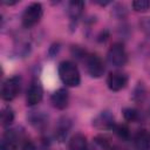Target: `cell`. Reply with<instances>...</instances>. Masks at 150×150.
I'll return each instance as SVG.
<instances>
[{
    "label": "cell",
    "instance_id": "1",
    "mask_svg": "<svg viewBox=\"0 0 150 150\" xmlns=\"http://www.w3.org/2000/svg\"><path fill=\"white\" fill-rule=\"evenodd\" d=\"M59 76L67 87H77L81 82L80 71L75 63L63 61L59 66Z\"/></svg>",
    "mask_w": 150,
    "mask_h": 150
},
{
    "label": "cell",
    "instance_id": "2",
    "mask_svg": "<svg viewBox=\"0 0 150 150\" xmlns=\"http://www.w3.org/2000/svg\"><path fill=\"white\" fill-rule=\"evenodd\" d=\"M43 9L41 4L39 2H33L30 4L23 12L22 14V25L26 28H30L35 26L42 18Z\"/></svg>",
    "mask_w": 150,
    "mask_h": 150
},
{
    "label": "cell",
    "instance_id": "3",
    "mask_svg": "<svg viewBox=\"0 0 150 150\" xmlns=\"http://www.w3.org/2000/svg\"><path fill=\"white\" fill-rule=\"evenodd\" d=\"M107 57H108L109 63L114 67H122L127 63V60H128L124 46L122 43H118V42L114 43L109 48Z\"/></svg>",
    "mask_w": 150,
    "mask_h": 150
},
{
    "label": "cell",
    "instance_id": "4",
    "mask_svg": "<svg viewBox=\"0 0 150 150\" xmlns=\"http://www.w3.org/2000/svg\"><path fill=\"white\" fill-rule=\"evenodd\" d=\"M20 90V77L19 76H12L7 79L1 88V97L5 101H12L16 97Z\"/></svg>",
    "mask_w": 150,
    "mask_h": 150
},
{
    "label": "cell",
    "instance_id": "5",
    "mask_svg": "<svg viewBox=\"0 0 150 150\" xmlns=\"http://www.w3.org/2000/svg\"><path fill=\"white\" fill-rule=\"evenodd\" d=\"M86 66H87V71L91 77H95V79L101 77L104 73V64L100 59V56L95 54H90L87 56Z\"/></svg>",
    "mask_w": 150,
    "mask_h": 150
},
{
    "label": "cell",
    "instance_id": "6",
    "mask_svg": "<svg viewBox=\"0 0 150 150\" xmlns=\"http://www.w3.org/2000/svg\"><path fill=\"white\" fill-rule=\"evenodd\" d=\"M128 83V77L122 73H110L107 79L108 88L112 91L122 90Z\"/></svg>",
    "mask_w": 150,
    "mask_h": 150
},
{
    "label": "cell",
    "instance_id": "7",
    "mask_svg": "<svg viewBox=\"0 0 150 150\" xmlns=\"http://www.w3.org/2000/svg\"><path fill=\"white\" fill-rule=\"evenodd\" d=\"M42 97H43L42 87L39 83H36V82L32 83L30 87H29V89H28V91H27V98H26L27 105H29V107L36 105L38 103L41 102Z\"/></svg>",
    "mask_w": 150,
    "mask_h": 150
},
{
    "label": "cell",
    "instance_id": "8",
    "mask_svg": "<svg viewBox=\"0 0 150 150\" xmlns=\"http://www.w3.org/2000/svg\"><path fill=\"white\" fill-rule=\"evenodd\" d=\"M68 101H69V95H68V91L63 88L61 89H57L56 91L53 93V95L50 96V102H52V105L56 109H64L67 105H68Z\"/></svg>",
    "mask_w": 150,
    "mask_h": 150
},
{
    "label": "cell",
    "instance_id": "9",
    "mask_svg": "<svg viewBox=\"0 0 150 150\" xmlns=\"http://www.w3.org/2000/svg\"><path fill=\"white\" fill-rule=\"evenodd\" d=\"M93 124L96 128H98V129H110V128H114L115 127L114 116L109 111H102L101 114H98L94 118Z\"/></svg>",
    "mask_w": 150,
    "mask_h": 150
},
{
    "label": "cell",
    "instance_id": "10",
    "mask_svg": "<svg viewBox=\"0 0 150 150\" xmlns=\"http://www.w3.org/2000/svg\"><path fill=\"white\" fill-rule=\"evenodd\" d=\"M18 137L13 130L6 131L1 139V150H16Z\"/></svg>",
    "mask_w": 150,
    "mask_h": 150
},
{
    "label": "cell",
    "instance_id": "11",
    "mask_svg": "<svg viewBox=\"0 0 150 150\" xmlns=\"http://www.w3.org/2000/svg\"><path fill=\"white\" fill-rule=\"evenodd\" d=\"M88 149V143L87 138L82 134H75L68 144V150H87Z\"/></svg>",
    "mask_w": 150,
    "mask_h": 150
},
{
    "label": "cell",
    "instance_id": "12",
    "mask_svg": "<svg viewBox=\"0 0 150 150\" xmlns=\"http://www.w3.org/2000/svg\"><path fill=\"white\" fill-rule=\"evenodd\" d=\"M134 148H135V150H149L150 149V138L144 130L139 131L135 136Z\"/></svg>",
    "mask_w": 150,
    "mask_h": 150
},
{
    "label": "cell",
    "instance_id": "13",
    "mask_svg": "<svg viewBox=\"0 0 150 150\" xmlns=\"http://www.w3.org/2000/svg\"><path fill=\"white\" fill-rule=\"evenodd\" d=\"M70 127H71V123L68 118H62L59 121V124L56 127V137L60 139V142H62L66 138Z\"/></svg>",
    "mask_w": 150,
    "mask_h": 150
},
{
    "label": "cell",
    "instance_id": "14",
    "mask_svg": "<svg viewBox=\"0 0 150 150\" xmlns=\"http://www.w3.org/2000/svg\"><path fill=\"white\" fill-rule=\"evenodd\" d=\"M83 6H84V2L83 1H71L69 4V7H68V12H69L70 16L73 19H76L82 13Z\"/></svg>",
    "mask_w": 150,
    "mask_h": 150
},
{
    "label": "cell",
    "instance_id": "15",
    "mask_svg": "<svg viewBox=\"0 0 150 150\" xmlns=\"http://www.w3.org/2000/svg\"><path fill=\"white\" fill-rule=\"evenodd\" d=\"M0 120H1V124L4 127L12 124V122L14 120V112H13V110L11 108H4L1 110V114H0Z\"/></svg>",
    "mask_w": 150,
    "mask_h": 150
},
{
    "label": "cell",
    "instance_id": "16",
    "mask_svg": "<svg viewBox=\"0 0 150 150\" xmlns=\"http://www.w3.org/2000/svg\"><path fill=\"white\" fill-rule=\"evenodd\" d=\"M150 7V1L148 0H136L132 1V8L136 12H145Z\"/></svg>",
    "mask_w": 150,
    "mask_h": 150
},
{
    "label": "cell",
    "instance_id": "17",
    "mask_svg": "<svg viewBox=\"0 0 150 150\" xmlns=\"http://www.w3.org/2000/svg\"><path fill=\"white\" fill-rule=\"evenodd\" d=\"M123 116L127 121L129 122H134L135 120H137V111L132 108H125L123 110Z\"/></svg>",
    "mask_w": 150,
    "mask_h": 150
},
{
    "label": "cell",
    "instance_id": "18",
    "mask_svg": "<svg viewBox=\"0 0 150 150\" xmlns=\"http://www.w3.org/2000/svg\"><path fill=\"white\" fill-rule=\"evenodd\" d=\"M115 132L121 137V138H127L129 136V129L124 124H120L115 127Z\"/></svg>",
    "mask_w": 150,
    "mask_h": 150
},
{
    "label": "cell",
    "instance_id": "19",
    "mask_svg": "<svg viewBox=\"0 0 150 150\" xmlns=\"http://www.w3.org/2000/svg\"><path fill=\"white\" fill-rule=\"evenodd\" d=\"M141 27H142L144 33L150 35V18H144L141 22Z\"/></svg>",
    "mask_w": 150,
    "mask_h": 150
},
{
    "label": "cell",
    "instance_id": "20",
    "mask_svg": "<svg viewBox=\"0 0 150 150\" xmlns=\"http://www.w3.org/2000/svg\"><path fill=\"white\" fill-rule=\"evenodd\" d=\"M22 150H35V146H34V144L32 142H27V143L23 144Z\"/></svg>",
    "mask_w": 150,
    "mask_h": 150
},
{
    "label": "cell",
    "instance_id": "21",
    "mask_svg": "<svg viewBox=\"0 0 150 150\" xmlns=\"http://www.w3.org/2000/svg\"><path fill=\"white\" fill-rule=\"evenodd\" d=\"M4 5H7V6H11V5H15L18 4V1H2Z\"/></svg>",
    "mask_w": 150,
    "mask_h": 150
}]
</instances>
